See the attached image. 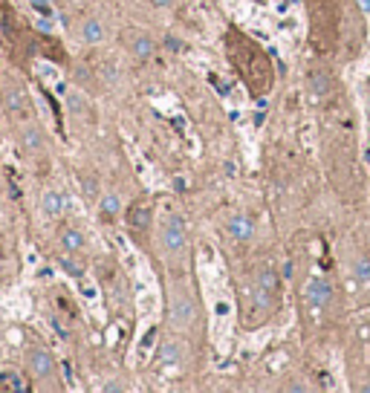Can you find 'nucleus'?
I'll list each match as a JSON object with an SVG mask.
<instances>
[{
  "mask_svg": "<svg viewBox=\"0 0 370 393\" xmlns=\"http://www.w3.org/2000/svg\"><path fill=\"white\" fill-rule=\"evenodd\" d=\"M226 49H229L232 67L246 81L249 93L258 96V99L266 96L272 90V84H275V70H272V61H269L266 49L261 44H255L249 35L237 32V29H232V32L226 35Z\"/></svg>",
  "mask_w": 370,
  "mask_h": 393,
  "instance_id": "obj_1",
  "label": "nucleus"
},
{
  "mask_svg": "<svg viewBox=\"0 0 370 393\" xmlns=\"http://www.w3.org/2000/svg\"><path fill=\"white\" fill-rule=\"evenodd\" d=\"M99 211H102V220L110 223L119 217V211H121V197L116 191H105L102 200H99Z\"/></svg>",
  "mask_w": 370,
  "mask_h": 393,
  "instance_id": "obj_17",
  "label": "nucleus"
},
{
  "mask_svg": "<svg viewBox=\"0 0 370 393\" xmlns=\"http://www.w3.org/2000/svg\"><path fill=\"white\" fill-rule=\"evenodd\" d=\"M333 301H335V289L327 278L321 275H313L310 281L304 284V304L310 313H324L327 307H333Z\"/></svg>",
  "mask_w": 370,
  "mask_h": 393,
  "instance_id": "obj_7",
  "label": "nucleus"
},
{
  "mask_svg": "<svg viewBox=\"0 0 370 393\" xmlns=\"http://www.w3.org/2000/svg\"><path fill=\"white\" fill-rule=\"evenodd\" d=\"M18 145H20L23 154H32V157H38V154H44V150H47L44 131L35 125V119L20 122V128H18Z\"/></svg>",
  "mask_w": 370,
  "mask_h": 393,
  "instance_id": "obj_8",
  "label": "nucleus"
},
{
  "mask_svg": "<svg viewBox=\"0 0 370 393\" xmlns=\"http://www.w3.org/2000/svg\"><path fill=\"white\" fill-rule=\"evenodd\" d=\"M153 6H160V9H168V6H174V0H150Z\"/></svg>",
  "mask_w": 370,
  "mask_h": 393,
  "instance_id": "obj_26",
  "label": "nucleus"
},
{
  "mask_svg": "<svg viewBox=\"0 0 370 393\" xmlns=\"http://www.w3.org/2000/svg\"><path fill=\"white\" fill-rule=\"evenodd\" d=\"M26 368H29V376L35 379V387L41 390H61V382H58V365L49 350L44 347H32L26 350Z\"/></svg>",
  "mask_w": 370,
  "mask_h": 393,
  "instance_id": "obj_5",
  "label": "nucleus"
},
{
  "mask_svg": "<svg viewBox=\"0 0 370 393\" xmlns=\"http://www.w3.org/2000/svg\"><path fill=\"white\" fill-rule=\"evenodd\" d=\"M226 231H229V237L234 240V243H249V240L255 237V223L249 217H243V214H234V217H229Z\"/></svg>",
  "mask_w": 370,
  "mask_h": 393,
  "instance_id": "obj_15",
  "label": "nucleus"
},
{
  "mask_svg": "<svg viewBox=\"0 0 370 393\" xmlns=\"http://www.w3.org/2000/svg\"><path fill=\"white\" fill-rule=\"evenodd\" d=\"M32 4V9L41 15V18H47V20H52V6L47 4V0H29Z\"/></svg>",
  "mask_w": 370,
  "mask_h": 393,
  "instance_id": "obj_23",
  "label": "nucleus"
},
{
  "mask_svg": "<svg viewBox=\"0 0 370 393\" xmlns=\"http://www.w3.org/2000/svg\"><path fill=\"white\" fill-rule=\"evenodd\" d=\"M168 324L177 332H189L197 324V301L189 289V284L182 281V275H177V281L171 284V298H168Z\"/></svg>",
  "mask_w": 370,
  "mask_h": 393,
  "instance_id": "obj_4",
  "label": "nucleus"
},
{
  "mask_svg": "<svg viewBox=\"0 0 370 393\" xmlns=\"http://www.w3.org/2000/svg\"><path fill=\"white\" fill-rule=\"evenodd\" d=\"M64 107H67V113L73 119H92V116H96V113H92V104L87 102V96L78 93V90H73V87L64 93Z\"/></svg>",
  "mask_w": 370,
  "mask_h": 393,
  "instance_id": "obj_13",
  "label": "nucleus"
},
{
  "mask_svg": "<svg viewBox=\"0 0 370 393\" xmlns=\"http://www.w3.org/2000/svg\"><path fill=\"white\" fill-rule=\"evenodd\" d=\"M284 390H310V385H301V382H290V385H284Z\"/></svg>",
  "mask_w": 370,
  "mask_h": 393,
  "instance_id": "obj_25",
  "label": "nucleus"
},
{
  "mask_svg": "<svg viewBox=\"0 0 370 393\" xmlns=\"http://www.w3.org/2000/svg\"><path fill=\"white\" fill-rule=\"evenodd\" d=\"M278 298H281V278L272 266H261L255 272V278L246 289V298H243V310H240V321L243 327H261L266 324L275 310H278Z\"/></svg>",
  "mask_w": 370,
  "mask_h": 393,
  "instance_id": "obj_2",
  "label": "nucleus"
},
{
  "mask_svg": "<svg viewBox=\"0 0 370 393\" xmlns=\"http://www.w3.org/2000/svg\"><path fill=\"white\" fill-rule=\"evenodd\" d=\"M58 246H61V252H67V255H81L87 249V240H84L81 229L64 226V229L58 231Z\"/></svg>",
  "mask_w": 370,
  "mask_h": 393,
  "instance_id": "obj_12",
  "label": "nucleus"
},
{
  "mask_svg": "<svg viewBox=\"0 0 370 393\" xmlns=\"http://www.w3.org/2000/svg\"><path fill=\"white\" fill-rule=\"evenodd\" d=\"M78 38L84 44H90V47H96V44H102L107 38V29H105V23L99 18H84L81 26H78Z\"/></svg>",
  "mask_w": 370,
  "mask_h": 393,
  "instance_id": "obj_16",
  "label": "nucleus"
},
{
  "mask_svg": "<svg viewBox=\"0 0 370 393\" xmlns=\"http://www.w3.org/2000/svg\"><path fill=\"white\" fill-rule=\"evenodd\" d=\"M102 390H105V393H125L128 387L119 385V382H107V385H102Z\"/></svg>",
  "mask_w": 370,
  "mask_h": 393,
  "instance_id": "obj_24",
  "label": "nucleus"
},
{
  "mask_svg": "<svg viewBox=\"0 0 370 393\" xmlns=\"http://www.w3.org/2000/svg\"><path fill=\"white\" fill-rule=\"evenodd\" d=\"M150 217H153L150 202H148V200H136V202L128 208V229H131L136 237H145L148 229H150Z\"/></svg>",
  "mask_w": 370,
  "mask_h": 393,
  "instance_id": "obj_11",
  "label": "nucleus"
},
{
  "mask_svg": "<svg viewBox=\"0 0 370 393\" xmlns=\"http://www.w3.org/2000/svg\"><path fill=\"white\" fill-rule=\"evenodd\" d=\"M64 208H67V200H64V194H61V191L47 188V191L41 194V214H44L47 220H58L61 214H64Z\"/></svg>",
  "mask_w": 370,
  "mask_h": 393,
  "instance_id": "obj_14",
  "label": "nucleus"
},
{
  "mask_svg": "<svg viewBox=\"0 0 370 393\" xmlns=\"http://www.w3.org/2000/svg\"><path fill=\"white\" fill-rule=\"evenodd\" d=\"M327 87H330V75L327 73H310V90L316 96H324Z\"/></svg>",
  "mask_w": 370,
  "mask_h": 393,
  "instance_id": "obj_20",
  "label": "nucleus"
},
{
  "mask_svg": "<svg viewBox=\"0 0 370 393\" xmlns=\"http://www.w3.org/2000/svg\"><path fill=\"white\" fill-rule=\"evenodd\" d=\"M189 356H191V347L185 344L182 339H177V336L162 339L160 347H157V358L162 361V365H182Z\"/></svg>",
  "mask_w": 370,
  "mask_h": 393,
  "instance_id": "obj_10",
  "label": "nucleus"
},
{
  "mask_svg": "<svg viewBox=\"0 0 370 393\" xmlns=\"http://www.w3.org/2000/svg\"><path fill=\"white\" fill-rule=\"evenodd\" d=\"M26 387L29 385L23 382L20 373H15V370H0V390H4V393H20Z\"/></svg>",
  "mask_w": 370,
  "mask_h": 393,
  "instance_id": "obj_18",
  "label": "nucleus"
},
{
  "mask_svg": "<svg viewBox=\"0 0 370 393\" xmlns=\"http://www.w3.org/2000/svg\"><path fill=\"white\" fill-rule=\"evenodd\" d=\"M0 102H4L6 113L18 122H29V119L35 116V107H32V99L29 93L12 78H0Z\"/></svg>",
  "mask_w": 370,
  "mask_h": 393,
  "instance_id": "obj_6",
  "label": "nucleus"
},
{
  "mask_svg": "<svg viewBox=\"0 0 370 393\" xmlns=\"http://www.w3.org/2000/svg\"><path fill=\"white\" fill-rule=\"evenodd\" d=\"M121 44H125V49H128L133 58H139V61L150 58V55H153V49H157L153 38H150V35H145L142 29H125V32H121Z\"/></svg>",
  "mask_w": 370,
  "mask_h": 393,
  "instance_id": "obj_9",
  "label": "nucleus"
},
{
  "mask_svg": "<svg viewBox=\"0 0 370 393\" xmlns=\"http://www.w3.org/2000/svg\"><path fill=\"white\" fill-rule=\"evenodd\" d=\"M160 252L162 258L168 260V269L171 275H185V269H189V231H185V223L179 214H168L160 226Z\"/></svg>",
  "mask_w": 370,
  "mask_h": 393,
  "instance_id": "obj_3",
  "label": "nucleus"
},
{
  "mask_svg": "<svg viewBox=\"0 0 370 393\" xmlns=\"http://www.w3.org/2000/svg\"><path fill=\"white\" fill-rule=\"evenodd\" d=\"M81 186H84V197H87V200H102V194H99V183H96V176L90 179V176L84 174V176H81Z\"/></svg>",
  "mask_w": 370,
  "mask_h": 393,
  "instance_id": "obj_21",
  "label": "nucleus"
},
{
  "mask_svg": "<svg viewBox=\"0 0 370 393\" xmlns=\"http://www.w3.org/2000/svg\"><path fill=\"white\" fill-rule=\"evenodd\" d=\"M353 278L359 286H370V255H359L353 260Z\"/></svg>",
  "mask_w": 370,
  "mask_h": 393,
  "instance_id": "obj_19",
  "label": "nucleus"
},
{
  "mask_svg": "<svg viewBox=\"0 0 370 393\" xmlns=\"http://www.w3.org/2000/svg\"><path fill=\"white\" fill-rule=\"evenodd\" d=\"M61 263H64V269L70 272V275H81V272H84V263H81L76 255H67V252H64V258H61Z\"/></svg>",
  "mask_w": 370,
  "mask_h": 393,
  "instance_id": "obj_22",
  "label": "nucleus"
}]
</instances>
